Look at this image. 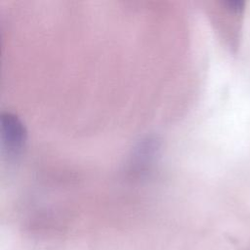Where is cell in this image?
I'll return each mask as SVG.
<instances>
[{
	"instance_id": "6da1fadb",
	"label": "cell",
	"mask_w": 250,
	"mask_h": 250,
	"mask_svg": "<svg viewBox=\"0 0 250 250\" xmlns=\"http://www.w3.org/2000/svg\"><path fill=\"white\" fill-rule=\"evenodd\" d=\"M1 119V140L3 148L12 155L18 154L23 148L27 131L18 115L10 111H3Z\"/></svg>"
}]
</instances>
